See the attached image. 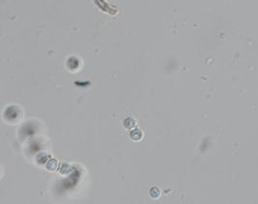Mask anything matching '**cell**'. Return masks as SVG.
Returning a JSON list of instances; mask_svg holds the SVG:
<instances>
[{"label": "cell", "mask_w": 258, "mask_h": 204, "mask_svg": "<svg viewBox=\"0 0 258 204\" xmlns=\"http://www.w3.org/2000/svg\"><path fill=\"white\" fill-rule=\"evenodd\" d=\"M130 137H132V140H135V141H137V140H140L142 137H143V134H142L141 130H139V129H135V130H132V132H130Z\"/></svg>", "instance_id": "1"}, {"label": "cell", "mask_w": 258, "mask_h": 204, "mask_svg": "<svg viewBox=\"0 0 258 204\" xmlns=\"http://www.w3.org/2000/svg\"><path fill=\"white\" fill-rule=\"evenodd\" d=\"M135 120L130 118V117H129V118H127L126 120L124 121V126L126 127L127 129H132L135 126Z\"/></svg>", "instance_id": "2"}, {"label": "cell", "mask_w": 258, "mask_h": 204, "mask_svg": "<svg viewBox=\"0 0 258 204\" xmlns=\"http://www.w3.org/2000/svg\"><path fill=\"white\" fill-rule=\"evenodd\" d=\"M150 194L153 198H158L159 195H161V191H159V188H157V187H153V188L150 190Z\"/></svg>", "instance_id": "3"}]
</instances>
